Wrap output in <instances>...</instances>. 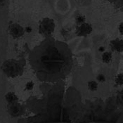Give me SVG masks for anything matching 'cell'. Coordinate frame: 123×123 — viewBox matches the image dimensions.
Segmentation results:
<instances>
[{"label": "cell", "instance_id": "1", "mask_svg": "<svg viewBox=\"0 0 123 123\" xmlns=\"http://www.w3.org/2000/svg\"><path fill=\"white\" fill-rule=\"evenodd\" d=\"M30 63L40 80L55 82L69 74L73 64L72 53L66 44L47 40L33 49Z\"/></svg>", "mask_w": 123, "mask_h": 123}, {"label": "cell", "instance_id": "2", "mask_svg": "<svg viewBox=\"0 0 123 123\" xmlns=\"http://www.w3.org/2000/svg\"><path fill=\"white\" fill-rule=\"evenodd\" d=\"M2 68L6 75L12 77H16L23 73L22 66L18 63L12 60L6 61L4 63Z\"/></svg>", "mask_w": 123, "mask_h": 123}, {"label": "cell", "instance_id": "3", "mask_svg": "<svg viewBox=\"0 0 123 123\" xmlns=\"http://www.w3.org/2000/svg\"><path fill=\"white\" fill-rule=\"evenodd\" d=\"M55 28V23L52 19L44 18L39 23V32L43 35H51Z\"/></svg>", "mask_w": 123, "mask_h": 123}, {"label": "cell", "instance_id": "4", "mask_svg": "<svg viewBox=\"0 0 123 123\" xmlns=\"http://www.w3.org/2000/svg\"><path fill=\"white\" fill-rule=\"evenodd\" d=\"M10 34L14 38H18L24 34V29L18 24H13L9 27Z\"/></svg>", "mask_w": 123, "mask_h": 123}, {"label": "cell", "instance_id": "5", "mask_svg": "<svg viewBox=\"0 0 123 123\" xmlns=\"http://www.w3.org/2000/svg\"><path fill=\"white\" fill-rule=\"evenodd\" d=\"M92 31V26L88 23H82L77 28V35L78 36H85L91 33Z\"/></svg>", "mask_w": 123, "mask_h": 123}, {"label": "cell", "instance_id": "6", "mask_svg": "<svg viewBox=\"0 0 123 123\" xmlns=\"http://www.w3.org/2000/svg\"><path fill=\"white\" fill-rule=\"evenodd\" d=\"M9 112L12 116L17 117L22 113V107L16 102L10 104V105L9 106Z\"/></svg>", "mask_w": 123, "mask_h": 123}, {"label": "cell", "instance_id": "7", "mask_svg": "<svg viewBox=\"0 0 123 123\" xmlns=\"http://www.w3.org/2000/svg\"><path fill=\"white\" fill-rule=\"evenodd\" d=\"M112 47L114 49H115L117 51H123V42L121 40H115L112 42Z\"/></svg>", "mask_w": 123, "mask_h": 123}, {"label": "cell", "instance_id": "8", "mask_svg": "<svg viewBox=\"0 0 123 123\" xmlns=\"http://www.w3.org/2000/svg\"><path fill=\"white\" fill-rule=\"evenodd\" d=\"M6 101L9 103V104H12V103H15L18 101V98L16 95L14 94L12 92H9L6 95Z\"/></svg>", "mask_w": 123, "mask_h": 123}, {"label": "cell", "instance_id": "9", "mask_svg": "<svg viewBox=\"0 0 123 123\" xmlns=\"http://www.w3.org/2000/svg\"><path fill=\"white\" fill-rule=\"evenodd\" d=\"M102 59L104 63H109L112 59V55L109 52H105L102 55Z\"/></svg>", "mask_w": 123, "mask_h": 123}, {"label": "cell", "instance_id": "10", "mask_svg": "<svg viewBox=\"0 0 123 123\" xmlns=\"http://www.w3.org/2000/svg\"><path fill=\"white\" fill-rule=\"evenodd\" d=\"M88 87L91 91H96L98 88V85L95 81H91L88 84Z\"/></svg>", "mask_w": 123, "mask_h": 123}, {"label": "cell", "instance_id": "11", "mask_svg": "<svg viewBox=\"0 0 123 123\" xmlns=\"http://www.w3.org/2000/svg\"><path fill=\"white\" fill-rule=\"evenodd\" d=\"M76 21L78 24H82L83 23H85V18L83 16H78L76 18Z\"/></svg>", "mask_w": 123, "mask_h": 123}, {"label": "cell", "instance_id": "12", "mask_svg": "<svg viewBox=\"0 0 123 123\" xmlns=\"http://www.w3.org/2000/svg\"><path fill=\"white\" fill-rule=\"evenodd\" d=\"M116 82L120 85H122L123 84V75L122 74H120L119 75L117 76L116 77Z\"/></svg>", "mask_w": 123, "mask_h": 123}, {"label": "cell", "instance_id": "13", "mask_svg": "<svg viewBox=\"0 0 123 123\" xmlns=\"http://www.w3.org/2000/svg\"><path fill=\"white\" fill-rule=\"evenodd\" d=\"M34 87V83L32 82H29L26 85V89L28 90H32Z\"/></svg>", "mask_w": 123, "mask_h": 123}, {"label": "cell", "instance_id": "14", "mask_svg": "<svg viewBox=\"0 0 123 123\" xmlns=\"http://www.w3.org/2000/svg\"><path fill=\"white\" fill-rule=\"evenodd\" d=\"M97 80L99 82H104L105 81V77L103 75H98L97 77Z\"/></svg>", "mask_w": 123, "mask_h": 123}, {"label": "cell", "instance_id": "15", "mask_svg": "<svg viewBox=\"0 0 123 123\" xmlns=\"http://www.w3.org/2000/svg\"><path fill=\"white\" fill-rule=\"evenodd\" d=\"M25 30H26L27 32L30 33V32H31V31H32V28H31L30 27H27V28H25Z\"/></svg>", "mask_w": 123, "mask_h": 123}, {"label": "cell", "instance_id": "16", "mask_svg": "<svg viewBox=\"0 0 123 123\" xmlns=\"http://www.w3.org/2000/svg\"><path fill=\"white\" fill-rule=\"evenodd\" d=\"M98 51H100V52H104V47H101L98 49Z\"/></svg>", "mask_w": 123, "mask_h": 123}, {"label": "cell", "instance_id": "17", "mask_svg": "<svg viewBox=\"0 0 123 123\" xmlns=\"http://www.w3.org/2000/svg\"><path fill=\"white\" fill-rule=\"evenodd\" d=\"M5 2V0H0V5H3Z\"/></svg>", "mask_w": 123, "mask_h": 123}, {"label": "cell", "instance_id": "18", "mask_svg": "<svg viewBox=\"0 0 123 123\" xmlns=\"http://www.w3.org/2000/svg\"><path fill=\"white\" fill-rule=\"evenodd\" d=\"M120 31H121V32H123V24L120 25Z\"/></svg>", "mask_w": 123, "mask_h": 123}]
</instances>
